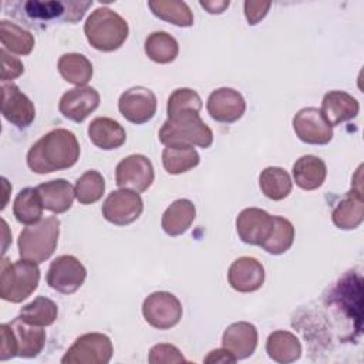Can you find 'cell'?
Returning <instances> with one entry per match:
<instances>
[{
	"label": "cell",
	"mask_w": 364,
	"mask_h": 364,
	"mask_svg": "<svg viewBox=\"0 0 364 364\" xmlns=\"http://www.w3.org/2000/svg\"><path fill=\"white\" fill-rule=\"evenodd\" d=\"M144 210V202L138 192L131 189L112 191L102 203V216L109 223L125 226L135 222Z\"/></svg>",
	"instance_id": "9c48e42d"
},
{
	"label": "cell",
	"mask_w": 364,
	"mask_h": 364,
	"mask_svg": "<svg viewBox=\"0 0 364 364\" xmlns=\"http://www.w3.org/2000/svg\"><path fill=\"white\" fill-rule=\"evenodd\" d=\"M121 115L132 124H145L156 112V97L145 87H132L121 94L118 101Z\"/></svg>",
	"instance_id": "4fadbf2b"
},
{
	"label": "cell",
	"mask_w": 364,
	"mask_h": 364,
	"mask_svg": "<svg viewBox=\"0 0 364 364\" xmlns=\"http://www.w3.org/2000/svg\"><path fill=\"white\" fill-rule=\"evenodd\" d=\"M9 324L16 337L17 355L31 358L41 353L46 344V331L43 327L30 324L20 317L13 318Z\"/></svg>",
	"instance_id": "44dd1931"
},
{
	"label": "cell",
	"mask_w": 364,
	"mask_h": 364,
	"mask_svg": "<svg viewBox=\"0 0 364 364\" xmlns=\"http://www.w3.org/2000/svg\"><path fill=\"white\" fill-rule=\"evenodd\" d=\"M84 33L91 44L98 51H115L128 37V23L117 11L108 7L94 10L85 24Z\"/></svg>",
	"instance_id": "3957f363"
},
{
	"label": "cell",
	"mask_w": 364,
	"mask_h": 364,
	"mask_svg": "<svg viewBox=\"0 0 364 364\" xmlns=\"http://www.w3.org/2000/svg\"><path fill=\"white\" fill-rule=\"evenodd\" d=\"M44 210L43 200L36 188L21 189L13 203V215L23 225H34L41 220Z\"/></svg>",
	"instance_id": "f1b7e54d"
},
{
	"label": "cell",
	"mask_w": 364,
	"mask_h": 364,
	"mask_svg": "<svg viewBox=\"0 0 364 364\" xmlns=\"http://www.w3.org/2000/svg\"><path fill=\"white\" fill-rule=\"evenodd\" d=\"M266 351L273 361L289 364L299 360L301 355V344L296 334L286 330H277L267 337Z\"/></svg>",
	"instance_id": "4316f807"
},
{
	"label": "cell",
	"mask_w": 364,
	"mask_h": 364,
	"mask_svg": "<svg viewBox=\"0 0 364 364\" xmlns=\"http://www.w3.org/2000/svg\"><path fill=\"white\" fill-rule=\"evenodd\" d=\"M36 189L40 193L44 209L53 213L67 212L75 198L74 186L65 179H53L40 183Z\"/></svg>",
	"instance_id": "cb8c5ba5"
},
{
	"label": "cell",
	"mask_w": 364,
	"mask_h": 364,
	"mask_svg": "<svg viewBox=\"0 0 364 364\" xmlns=\"http://www.w3.org/2000/svg\"><path fill=\"white\" fill-rule=\"evenodd\" d=\"M58 71L61 77L77 87H84L92 77L91 61L78 53H68L60 57Z\"/></svg>",
	"instance_id": "f546056e"
},
{
	"label": "cell",
	"mask_w": 364,
	"mask_h": 364,
	"mask_svg": "<svg viewBox=\"0 0 364 364\" xmlns=\"http://www.w3.org/2000/svg\"><path fill=\"white\" fill-rule=\"evenodd\" d=\"M0 360H9L17 355V343L10 324L0 326Z\"/></svg>",
	"instance_id": "60d3db41"
},
{
	"label": "cell",
	"mask_w": 364,
	"mask_h": 364,
	"mask_svg": "<svg viewBox=\"0 0 364 364\" xmlns=\"http://www.w3.org/2000/svg\"><path fill=\"white\" fill-rule=\"evenodd\" d=\"M228 280L232 289L240 293L256 291L264 283L263 264L250 256H242L236 259L228 272Z\"/></svg>",
	"instance_id": "ac0fdd59"
},
{
	"label": "cell",
	"mask_w": 364,
	"mask_h": 364,
	"mask_svg": "<svg viewBox=\"0 0 364 364\" xmlns=\"http://www.w3.org/2000/svg\"><path fill=\"white\" fill-rule=\"evenodd\" d=\"M293 129L300 141L311 145H326L333 138V127L314 107L303 108L294 115Z\"/></svg>",
	"instance_id": "7c38bea8"
},
{
	"label": "cell",
	"mask_w": 364,
	"mask_h": 364,
	"mask_svg": "<svg viewBox=\"0 0 364 364\" xmlns=\"http://www.w3.org/2000/svg\"><path fill=\"white\" fill-rule=\"evenodd\" d=\"M100 105V94L92 87H75L63 94L58 102L60 112L74 121L82 122Z\"/></svg>",
	"instance_id": "e0dca14e"
},
{
	"label": "cell",
	"mask_w": 364,
	"mask_h": 364,
	"mask_svg": "<svg viewBox=\"0 0 364 364\" xmlns=\"http://www.w3.org/2000/svg\"><path fill=\"white\" fill-rule=\"evenodd\" d=\"M148 361L151 364H169V363H185V357L179 351L178 347L172 344H155L149 350Z\"/></svg>",
	"instance_id": "f35d334b"
},
{
	"label": "cell",
	"mask_w": 364,
	"mask_h": 364,
	"mask_svg": "<svg viewBox=\"0 0 364 364\" xmlns=\"http://www.w3.org/2000/svg\"><path fill=\"white\" fill-rule=\"evenodd\" d=\"M205 363H216V364H226V363H236V357L225 347L212 350L203 360Z\"/></svg>",
	"instance_id": "7bdbcfd3"
},
{
	"label": "cell",
	"mask_w": 364,
	"mask_h": 364,
	"mask_svg": "<svg viewBox=\"0 0 364 364\" xmlns=\"http://www.w3.org/2000/svg\"><path fill=\"white\" fill-rule=\"evenodd\" d=\"M291 172L299 188L304 191H314L323 185L327 176V166L321 158L304 155L294 162Z\"/></svg>",
	"instance_id": "d4e9b609"
},
{
	"label": "cell",
	"mask_w": 364,
	"mask_h": 364,
	"mask_svg": "<svg viewBox=\"0 0 364 364\" xmlns=\"http://www.w3.org/2000/svg\"><path fill=\"white\" fill-rule=\"evenodd\" d=\"M274 216L259 208H246L236 218V232L242 242L262 246L272 233Z\"/></svg>",
	"instance_id": "5bb4252c"
},
{
	"label": "cell",
	"mask_w": 364,
	"mask_h": 364,
	"mask_svg": "<svg viewBox=\"0 0 364 364\" xmlns=\"http://www.w3.org/2000/svg\"><path fill=\"white\" fill-rule=\"evenodd\" d=\"M222 344L228 348L236 360L252 355L257 346V330L247 321H237L225 330L222 336Z\"/></svg>",
	"instance_id": "d6986e66"
},
{
	"label": "cell",
	"mask_w": 364,
	"mask_h": 364,
	"mask_svg": "<svg viewBox=\"0 0 364 364\" xmlns=\"http://www.w3.org/2000/svg\"><path fill=\"white\" fill-rule=\"evenodd\" d=\"M60 235V220L55 216L41 219L24 228L18 236V253L21 259L43 263L55 250Z\"/></svg>",
	"instance_id": "277c9868"
},
{
	"label": "cell",
	"mask_w": 364,
	"mask_h": 364,
	"mask_svg": "<svg viewBox=\"0 0 364 364\" xmlns=\"http://www.w3.org/2000/svg\"><path fill=\"white\" fill-rule=\"evenodd\" d=\"M80 158L77 136L64 128L43 135L28 151L27 165L36 173H50L68 169Z\"/></svg>",
	"instance_id": "6da1fadb"
},
{
	"label": "cell",
	"mask_w": 364,
	"mask_h": 364,
	"mask_svg": "<svg viewBox=\"0 0 364 364\" xmlns=\"http://www.w3.org/2000/svg\"><path fill=\"white\" fill-rule=\"evenodd\" d=\"M40 269L37 263L21 259L11 263L1 259L0 266V296L10 303H21L38 286Z\"/></svg>",
	"instance_id": "5b68a950"
},
{
	"label": "cell",
	"mask_w": 364,
	"mask_h": 364,
	"mask_svg": "<svg viewBox=\"0 0 364 364\" xmlns=\"http://www.w3.org/2000/svg\"><path fill=\"white\" fill-rule=\"evenodd\" d=\"M259 185L263 195L272 200H282L291 192L293 182L287 171L279 166H267L259 176Z\"/></svg>",
	"instance_id": "4dcf8cb0"
},
{
	"label": "cell",
	"mask_w": 364,
	"mask_h": 364,
	"mask_svg": "<svg viewBox=\"0 0 364 364\" xmlns=\"http://www.w3.org/2000/svg\"><path fill=\"white\" fill-rule=\"evenodd\" d=\"M333 223L343 230H351L361 225L364 219V200L361 188L351 189L337 203L331 213Z\"/></svg>",
	"instance_id": "7402d4cb"
},
{
	"label": "cell",
	"mask_w": 364,
	"mask_h": 364,
	"mask_svg": "<svg viewBox=\"0 0 364 364\" xmlns=\"http://www.w3.org/2000/svg\"><path fill=\"white\" fill-rule=\"evenodd\" d=\"M1 114L17 128H27L36 117L30 98L13 82H1Z\"/></svg>",
	"instance_id": "9a60e30c"
},
{
	"label": "cell",
	"mask_w": 364,
	"mask_h": 364,
	"mask_svg": "<svg viewBox=\"0 0 364 364\" xmlns=\"http://www.w3.org/2000/svg\"><path fill=\"white\" fill-rule=\"evenodd\" d=\"M230 1H200V6L208 10L210 14H219L225 11L226 7H229Z\"/></svg>",
	"instance_id": "ee69618b"
},
{
	"label": "cell",
	"mask_w": 364,
	"mask_h": 364,
	"mask_svg": "<svg viewBox=\"0 0 364 364\" xmlns=\"http://www.w3.org/2000/svg\"><path fill=\"white\" fill-rule=\"evenodd\" d=\"M88 136L95 146L109 151L125 144L127 132L118 121L108 117H98L88 125Z\"/></svg>",
	"instance_id": "603a6c76"
},
{
	"label": "cell",
	"mask_w": 364,
	"mask_h": 364,
	"mask_svg": "<svg viewBox=\"0 0 364 364\" xmlns=\"http://www.w3.org/2000/svg\"><path fill=\"white\" fill-rule=\"evenodd\" d=\"M206 109L215 121L232 124L242 118L246 109V102L239 91L223 87L210 92Z\"/></svg>",
	"instance_id": "2e32d148"
},
{
	"label": "cell",
	"mask_w": 364,
	"mask_h": 364,
	"mask_svg": "<svg viewBox=\"0 0 364 364\" xmlns=\"http://www.w3.org/2000/svg\"><path fill=\"white\" fill-rule=\"evenodd\" d=\"M57 314H58L57 304L51 299L40 296L34 299L31 303L23 306L18 317L30 324L46 327V326H51L55 321Z\"/></svg>",
	"instance_id": "e575fe53"
},
{
	"label": "cell",
	"mask_w": 364,
	"mask_h": 364,
	"mask_svg": "<svg viewBox=\"0 0 364 364\" xmlns=\"http://www.w3.org/2000/svg\"><path fill=\"white\" fill-rule=\"evenodd\" d=\"M196 209L189 199H178L172 202L162 215V229L169 236L185 233L195 220Z\"/></svg>",
	"instance_id": "484cf974"
},
{
	"label": "cell",
	"mask_w": 364,
	"mask_h": 364,
	"mask_svg": "<svg viewBox=\"0 0 364 364\" xmlns=\"http://www.w3.org/2000/svg\"><path fill=\"white\" fill-rule=\"evenodd\" d=\"M0 55H1V81L3 82L9 80H14L23 74L24 65L17 57H13L4 48L0 50Z\"/></svg>",
	"instance_id": "ab89813d"
},
{
	"label": "cell",
	"mask_w": 364,
	"mask_h": 364,
	"mask_svg": "<svg viewBox=\"0 0 364 364\" xmlns=\"http://www.w3.org/2000/svg\"><path fill=\"white\" fill-rule=\"evenodd\" d=\"M294 240V228L291 222L282 216H274L273 229L262 247L270 255H282L287 252Z\"/></svg>",
	"instance_id": "d590c367"
},
{
	"label": "cell",
	"mask_w": 364,
	"mask_h": 364,
	"mask_svg": "<svg viewBox=\"0 0 364 364\" xmlns=\"http://www.w3.org/2000/svg\"><path fill=\"white\" fill-rule=\"evenodd\" d=\"M85 277L87 270L75 256L61 255L48 267L47 284L63 294H71L82 286Z\"/></svg>",
	"instance_id": "30bf717a"
},
{
	"label": "cell",
	"mask_w": 364,
	"mask_h": 364,
	"mask_svg": "<svg viewBox=\"0 0 364 364\" xmlns=\"http://www.w3.org/2000/svg\"><path fill=\"white\" fill-rule=\"evenodd\" d=\"M159 141L166 145H198L209 148L213 142L212 129L202 121L199 112L182 111L168 117L159 129Z\"/></svg>",
	"instance_id": "7a4b0ae2"
},
{
	"label": "cell",
	"mask_w": 364,
	"mask_h": 364,
	"mask_svg": "<svg viewBox=\"0 0 364 364\" xmlns=\"http://www.w3.org/2000/svg\"><path fill=\"white\" fill-rule=\"evenodd\" d=\"M0 40L4 50L18 55H27L34 48V36L9 20L0 21Z\"/></svg>",
	"instance_id": "1f68e13d"
},
{
	"label": "cell",
	"mask_w": 364,
	"mask_h": 364,
	"mask_svg": "<svg viewBox=\"0 0 364 364\" xmlns=\"http://www.w3.org/2000/svg\"><path fill=\"white\" fill-rule=\"evenodd\" d=\"M270 6V1H245V16L249 24L255 26L262 18H264Z\"/></svg>",
	"instance_id": "b9f144b4"
},
{
	"label": "cell",
	"mask_w": 364,
	"mask_h": 364,
	"mask_svg": "<svg viewBox=\"0 0 364 364\" xmlns=\"http://www.w3.org/2000/svg\"><path fill=\"white\" fill-rule=\"evenodd\" d=\"M154 166L151 161L139 154L124 158L115 169V183L121 189L135 192L146 191L154 182Z\"/></svg>",
	"instance_id": "8fae6325"
},
{
	"label": "cell",
	"mask_w": 364,
	"mask_h": 364,
	"mask_svg": "<svg viewBox=\"0 0 364 364\" xmlns=\"http://www.w3.org/2000/svg\"><path fill=\"white\" fill-rule=\"evenodd\" d=\"M154 16L179 27H191L193 24V14L185 1L176 0H156L148 3Z\"/></svg>",
	"instance_id": "d6a6232c"
},
{
	"label": "cell",
	"mask_w": 364,
	"mask_h": 364,
	"mask_svg": "<svg viewBox=\"0 0 364 364\" xmlns=\"http://www.w3.org/2000/svg\"><path fill=\"white\" fill-rule=\"evenodd\" d=\"M74 191L80 203L91 205L102 198L105 191V181L98 171L90 169L77 179Z\"/></svg>",
	"instance_id": "8d00e7d4"
},
{
	"label": "cell",
	"mask_w": 364,
	"mask_h": 364,
	"mask_svg": "<svg viewBox=\"0 0 364 364\" xmlns=\"http://www.w3.org/2000/svg\"><path fill=\"white\" fill-rule=\"evenodd\" d=\"M199 154L192 145H166L162 152V165L171 175L193 169L199 164Z\"/></svg>",
	"instance_id": "83f0119b"
},
{
	"label": "cell",
	"mask_w": 364,
	"mask_h": 364,
	"mask_svg": "<svg viewBox=\"0 0 364 364\" xmlns=\"http://www.w3.org/2000/svg\"><path fill=\"white\" fill-rule=\"evenodd\" d=\"M146 55L159 64L172 63L179 53L178 41L166 31H155L145 40Z\"/></svg>",
	"instance_id": "836d02e7"
},
{
	"label": "cell",
	"mask_w": 364,
	"mask_h": 364,
	"mask_svg": "<svg viewBox=\"0 0 364 364\" xmlns=\"http://www.w3.org/2000/svg\"><path fill=\"white\" fill-rule=\"evenodd\" d=\"M200 109H202V98L196 91L191 88H178L168 98V105H166L168 117L182 111L199 112Z\"/></svg>",
	"instance_id": "74e56055"
},
{
	"label": "cell",
	"mask_w": 364,
	"mask_h": 364,
	"mask_svg": "<svg viewBox=\"0 0 364 364\" xmlns=\"http://www.w3.org/2000/svg\"><path fill=\"white\" fill-rule=\"evenodd\" d=\"M114 348L108 336L87 333L80 336L61 358L63 364H107Z\"/></svg>",
	"instance_id": "52a82bcc"
},
{
	"label": "cell",
	"mask_w": 364,
	"mask_h": 364,
	"mask_svg": "<svg viewBox=\"0 0 364 364\" xmlns=\"http://www.w3.org/2000/svg\"><path fill=\"white\" fill-rule=\"evenodd\" d=\"M92 1H57V0H28L17 3L14 7H18V16L30 27H37L40 23L46 24L50 21H68L77 23L81 20L87 9Z\"/></svg>",
	"instance_id": "8992f818"
},
{
	"label": "cell",
	"mask_w": 364,
	"mask_h": 364,
	"mask_svg": "<svg viewBox=\"0 0 364 364\" xmlns=\"http://www.w3.org/2000/svg\"><path fill=\"white\" fill-rule=\"evenodd\" d=\"M142 314L148 324L159 330H168L182 318V304L169 291H155L142 304Z\"/></svg>",
	"instance_id": "ba28073f"
},
{
	"label": "cell",
	"mask_w": 364,
	"mask_h": 364,
	"mask_svg": "<svg viewBox=\"0 0 364 364\" xmlns=\"http://www.w3.org/2000/svg\"><path fill=\"white\" fill-rule=\"evenodd\" d=\"M320 111L327 119V122L331 127H336L355 118L360 111V105L353 95L344 91L334 90V91H328L323 97Z\"/></svg>",
	"instance_id": "ffe728a7"
}]
</instances>
